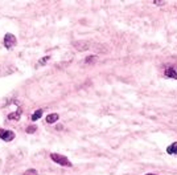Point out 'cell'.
I'll return each instance as SVG.
<instances>
[{
	"label": "cell",
	"mask_w": 177,
	"mask_h": 175,
	"mask_svg": "<svg viewBox=\"0 0 177 175\" xmlns=\"http://www.w3.org/2000/svg\"><path fill=\"white\" fill-rule=\"evenodd\" d=\"M50 158H52L53 162L58 163V164H60V166H62V167H71V166H73L71 162L69 161V159H67L65 155H61V154L52 153V154H50Z\"/></svg>",
	"instance_id": "6da1fadb"
},
{
	"label": "cell",
	"mask_w": 177,
	"mask_h": 175,
	"mask_svg": "<svg viewBox=\"0 0 177 175\" xmlns=\"http://www.w3.org/2000/svg\"><path fill=\"white\" fill-rule=\"evenodd\" d=\"M3 43H4V47H6L7 49H12L17 44V40H16V36H15V35L7 33L6 36H4Z\"/></svg>",
	"instance_id": "7a4b0ae2"
},
{
	"label": "cell",
	"mask_w": 177,
	"mask_h": 175,
	"mask_svg": "<svg viewBox=\"0 0 177 175\" xmlns=\"http://www.w3.org/2000/svg\"><path fill=\"white\" fill-rule=\"evenodd\" d=\"M0 138L6 142H11L12 139L15 138V133L12 130H4V129H0Z\"/></svg>",
	"instance_id": "3957f363"
},
{
	"label": "cell",
	"mask_w": 177,
	"mask_h": 175,
	"mask_svg": "<svg viewBox=\"0 0 177 175\" xmlns=\"http://www.w3.org/2000/svg\"><path fill=\"white\" fill-rule=\"evenodd\" d=\"M73 47H74L77 51L83 52V51H87L88 47H90V44H88L87 41H85V40H78V41L73 43Z\"/></svg>",
	"instance_id": "277c9868"
},
{
	"label": "cell",
	"mask_w": 177,
	"mask_h": 175,
	"mask_svg": "<svg viewBox=\"0 0 177 175\" xmlns=\"http://www.w3.org/2000/svg\"><path fill=\"white\" fill-rule=\"evenodd\" d=\"M58 118H60V116H58L57 113L49 114V116H46V123H54L58 121Z\"/></svg>",
	"instance_id": "5b68a950"
},
{
	"label": "cell",
	"mask_w": 177,
	"mask_h": 175,
	"mask_svg": "<svg viewBox=\"0 0 177 175\" xmlns=\"http://www.w3.org/2000/svg\"><path fill=\"white\" fill-rule=\"evenodd\" d=\"M165 77H168V78H175L177 80V72L175 71L173 68H168L165 71Z\"/></svg>",
	"instance_id": "8992f818"
},
{
	"label": "cell",
	"mask_w": 177,
	"mask_h": 175,
	"mask_svg": "<svg viewBox=\"0 0 177 175\" xmlns=\"http://www.w3.org/2000/svg\"><path fill=\"white\" fill-rule=\"evenodd\" d=\"M41 117H42V110H36L32 114L31 119H32V121H37V119H40Z\"/></svg>",
	"instance_id": "52a82bcc"
},
{
	"label": "cell",
	"mask_w": 177,
	"mask_h": 175,
	"mask_svg": "<svg viewBox=\"0 0 177 175\" xmlns=\"http://www.w3.org/2000/svg\"><path fill=\"white\" fill-rule=\"evenodd\" d=\"M20 116H21V110L19 109L17 112H15V113H11V114H9L8 118H9V119H16V121H17V119L20 118Z\"/></svg>",
	"instance_id": "ba28073f"
},
{
	"label": "cell",
	"mask_w": 177,
	"mask_h": 175,
	"mask_svg": "<svg viewBox=\"0 0 177 175\" xmlns=\"http://www.w3.org/2000/svg\"><path fill=\"white\" fill-rule=\"evenodd\" d=\"M166 151H168L169 154H177V142H175V143H172L171 146L166 149Z\"/></svg>",
	"instance_id": "9c48e42d"
},
{
	"label": "cell",
	"mask_w": 177,
	"mask_h": 175,
	"mask_svg": "<svg viewBox=\"0 0 177 175\" xmlns=\"http://www.w3.org/2000/svg\"><path fill=\"white\" fill-rule=\"evenodd\" d=\"M97 56H88V57H86V60H85V62L86 64H91V62H95L97 61Z\"/></svg>",
	"instance_id": "30bf717a"
},
{
	"label": "cell",
	"mask_w": 177,
	"mask_h": 175,
	"mask_svg": "<svg viewBox=\"0 0 177 175\" xmlns=\"http://www.w3.org/2000/svg\"><path fill=\"white\" fill-rule=\"evenodd\" d=\"M37 130V126H34V125H32V126H29L28 129H27V133L28 134H32V133H34Z\"/></svg>",
	"instance_id": "8fae6325"
},
{
	"label": "cell",
	"mask_w": 177,
	"mask_h": 175,
	"mask_svg": "<svg viewBox=\"0 0 177 175\" xmlns=\"http://www.w3.org/2000/svg\"><path fill=\"white\" fill-rule=\"evenodd\" d=\"M24 175H37V171L36 170H28V171L24 173Z\"/></svg>",
	"instance_id": "7c38bea8"
},
{
	"label": "cell",
	"mask_w": 177,
	"mask_h": 175,
	"mask_svg": "<svg viewBox=\"0 0 177 175\" xmlns=\"http://www.w3.org/2000/svg\"><path fill=\"white\" fill-rule=\"evenodd\" d=\"M49 58H50V57H49V56H46V57H42V58H41V61H40V65H44V64H45V62L48 61Z\"/></svg>",
	"instance_id": "4fadbf2b"
},
{
	"label": "cell",
	"mask_w": 177,
	"mask_h": 175,
	"mask_svg": "<svg viewBox=\"0 0 177 175\" xmlns=\"http://www.w3.org/2000/svg\"><path fill=\"white\" fill-rule=\"evenodd\" d=\"M147 175H156V174H147Z\"/></svg>",
	"instance_id": "5bb4252c"
}]
</instances>
